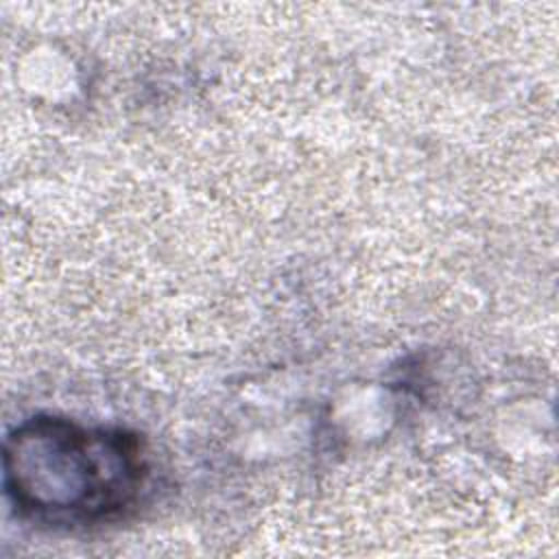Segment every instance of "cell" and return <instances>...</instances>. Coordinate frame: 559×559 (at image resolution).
<instances>
[{
    "label": "cell",
    "instance_id": "cell-1",
    "mask_svg": "<svg viewBox=\"0 0 559 559\" xmlns=\"http://www.w3.org/2000/svg\"><path fill=\"white\" fill-rule=\"evenodd\" d=\"M146 478L138 437L33 417L4 445V485L17 509L48 522H96L127 509Z\"/></svg>",
    "mask_w": 559,
    "mask_h": 559
}]
</instances>
